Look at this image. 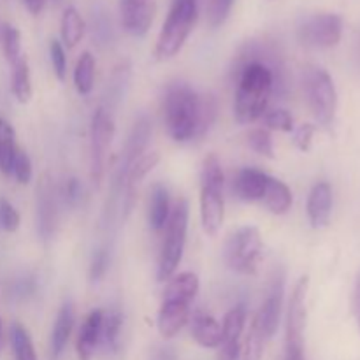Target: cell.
<instances>
[{
  "mask_svg": "<svg viewBox=\"0 0 360 360\" xmlns=\"http://www.w3.org/2000/svg\"><path fill=\"white\" fill-rule=\"evenodd\" d=\"M285 67L280 53L266 41H252L243 48L236 62L234 116L241 125L262 118L269 105L271 95L287 88Z\"/></svg>",
  "mask_w": 360,
  "mask_h": 360,
  "instance_id": "obj_1",
  "label": "cell"
},
{
  "mask_svg": "<svg viewBox=\"0 0 360 360\" xmlns=\"http://www.w3.org/2000/svg\"><path fill=\"white\" fill-rule=\"evenodd\" d=\"M164 122L176 143L200 139L217 122V105L186 83L169 84L164 95Z\"/></svg>",
  "mask_w": 360,
  "mask_h": 360,
  "instance_id": "obj_2",
  "label": "cell"
},
{
  "mask_svg": "<svg viewBox=\"0 0 360 360\" xmlns=\"http://www.w3.org/2000/svg\"><path fill=\"white\" fill-rule=\"evenodd\" d=\"M199 276L195 273L174 274L167 281L162 304L158 309V333L164 340H172L188 323L192 315V302L199 294Z\"/></svg>",
  "mask_w": 360,
  "mask_h": 360,
  "instance_id": "obj_3",
  "label": "cell"
},
{
  "mask_svg": "<svg viewBox=\"0 0 360 360\" xmlns=\"http://www.w3.org/2000/svg\"><path fill=\"white\" fill-rule=\"evenodd\" d=\"M199 18V0H172L171 9L158 34L155 56L160 62L171 60L183 49Z\"/></svg>",
  "mask_w": 360,
  "mask_h": 360,
  "instance_id": "obj_4",
  "label": "cell"
},
{
  "mask_svg": "<svg viewBox=\"0 0 360 360\" xmlns=\"http://www.w3.org/2000/svg\"><path fill=\"white\" fill-rule=\"evenodd\" d=\"M224 171L217 155H207L200 169V224L207 236H217L225 220Z\"/></svg>",
  "mask_w": 360,
  "mask_h": 360,
  "instance_id": "obj_5",
  "label": "cell"
},
{
  "mask_svg": "<svg viewBox=\"0 0 360 360\" xmlns=\"http://www.w3.org/2000/svg\"><path fill=\"white\" fill-rule=\"evenodd\" d=\"M188 217L190 207L185 199H179L172 206L169 220L165 224V236L162 241L160 257H158L157 280L169 281L178 271L179 262L183 259L186 245V234H188Z\"/></svg>",
  "mask_w": 360,
  "mask_h": 360,
  "instance_id": "obj_6",
  "label": "cell"
},
{
  "mask_svg": "<svg viewBox=\"0 0 360 360\" xmlns=\"http://www.w3.org/2000/svg\"><path fill=\"white\" fill-rule=\"evenodd\" d=\"M264 252L262 234L253 225H245L229 236L225 243L224 259L231 271L246 276H253L259 269L260 257Z\"/></svg>",
  "mask_w": 360,
  "mask_h": 360,
  "instance_id": "obj_7",
  "label": "cell"
},
{
  "mask_svg": "<svg viewBox=\"0 0 360 360\" xmlns=\"http://www.w3.org/2000/svg\"><path fill=\"white\" fill-rule=\"evenodd\" d=\"M304 90L316 122L322 127L333 125L338 111V91L330 74L322 67H308L304 72Z\"/></svg>",
  "mask_w": 360,
  "mask_h": 360,
  "instance_id": "obj_8",
  "label": "cell"
},
{
  "mask_svg": "<svg viewBox=\"0 0 360 360\" xmlns=\"http://www.w3.org/2000/svg\"><path fill=\"white\" fill-rule=\"evenodd\" d=\"M150 137H151V122L146 118V116H141V118L136 122V125H134L129 139H127L122 162H120L118 169H116L115 181H112L111 185V195H109L108 204H105V211H104L105 221H109L112 218L116 202H118L120 197L123 195V186H125L127 172H129V169L132 167L134 162L144 153L148 143H150Z\"/></svg>",
  "mask_w": 360,
  "mask_h": 360,
  "instance_id": "obj_9",
  "label": "cell"
},
{
  "mask_svg": "<svg viewBox=\"0 0 360 360\" xmlns=\"http://www.w3.org/2000/svg\"><path fill=\"white\" fill-rule=\"evenodd\" d=\"M115 137V118L108 108H97L91 115L90 123V162L91 179L95 185H101L105 171V158Z\"/></svg>",
  "mask_w": 360,
  "mask_h": 360,
  "instance_id": "obj_10",
  "label": "cell"
},
{
  "mask_svg": "<svg viewBox=\"0 0 360 360\" xmlns=\"http://www.w3.org/2000/svg\"><path fill=\"white\" fill-rule=\"evenodd\" d=\"M309 278L302 276L295 283L288 301L287 333H285V354L304 355V329H306V297H308Z\"/></svg>",
  "mask_w": 360,
  "mask_h": 360,
  "instance_id": "obj_11",
  "label": "cell"
},
{
  "mask_svg": "<svg viewBox=\"0 0 360 360\" xmlns=\"http://www.w3.org/2000/svg\"><path fill=\"white\" fill-rule=\"evenodd\" d=\"M297 37L308 48H334L343 37V18L336 13L313 14L299 25Z\"/></svg>",
  "mask_w": 360,
  "mask_h": 360,
  "instance_id": "obj_12",
  "label": "cell"
},
{
  "mask_svg": "<svg viewBox=\"0 0 360 360\" xmlns=\"http://www.w3.org/2000/svg\"><path fill=\"white\" fill-rule=\"evenodd\" d=\"M283 292L285 276L283 273H276L271 280L269 292H267L262 306H260L255 319H253V323L266 340H271L276 334L278 327H280L281 313H283Z\"/></svg>",
  "mask_w": 360,
  "mask_h": 360,
  "instance_id": "obj_13",
  "label": "cell"
},
{
  "mask_svg": "<svg viewBox=\"0 0 360 360\" xmlns=\"http://www.w3.org/2000/svg\"><path fill=\"white\" fill-rule=\"evenodd\" d=\"M58 227V202L51 178L44 174L37 185V232L44 243L51 241Z\"/></svg>",
  "mask_w": 360,
  "mask_h": 360,
  "instance_id": "obj_14",
  "label": "cell"
},
{
  "mask_svg": "<svg viewBox=\"0 0 360 360\" xmlns=\"http://www.w3.org/2000/svg\"><path fill=\"white\" fill-rule=\"evenodd\" d=\"M157 9V0H120V18L127 34L144 37L150 30Z\"/></svg>",
  "mask_w": 360,
  "mask_h": 360,
  "instance_id": "obj_15",
  "label": "cell"
},
{
  "mask_svg": "<svg viewBox=\"0 0 360 360\" xmlns=\"http://www.w3.org/2000/svg\"><path fill=\"white\" fill-rule=\"evenodd\" d=\"M158 162H160V155L157 151H151V153L141 155L134 162L132 167L129 169L125 178V186H123V220H127L129 214L132 213L134 204H136V190L139 183L157 167Z\"/></svg>",
  "mask_w": 360,
  "mask_h": 360,
  "instance_id": "obj_16",
  "label": "cell"
},
{
  "mask_svg": "<svg viewBox=\"0 0 360 360\" xmlns=\"http://www.w3.org/2000/svg\"><path fill=\"white\" fill-rule=\"evenodd\" d=\"M333 186L327 181H319L309 192L308 204H306V213H308V220L313 229H323L329 225L330 217H333Z\"/></svg>",
  "mask_w": 360,
  "mask_h": 360,
  "instance_id": "obj_17",
  "label": "cell"
},
{
  "mask_svg": "<svg viewBox=\"0 0 360 360\" xmlns=\"http://www.w3.org/2000/svg\"><path fill=\"white\" fill-rule=\"evenodd\" d=\"M271 176L267 172L253 167H245L236 174L234 192L236 195L246 202H262L267 192Z\"/></svg>",
  "mask_w": 360,
  "mask_h": 360,
  "instance_id": "obj_18",
  "label": "cell"
},
{
  "mask_svg": "<svg viewBox=\"0 0 360 360\" xmlns=\"http://www.w3.org/2000/svg\"><path fill=\"white\" fill-rule=\"evenodd\" d=\"M102 320H104V309H94L88 313L83 326L79 329V336L76 341V352L79 360H91L95 350L101 345Z\"/></svg>",
  "mask_w": 360,
  "mask_h": 360,
  "instance_id": "obj_19",
  "label": "cell"
},
{
  "mask_svg": "<svg viewBox=\"0 0 360 360\" xmlns=\"http://www.w3.org/2000/svg\"><path fill=\"white\" fill-rule=\"evenodd\" d=\"M190 333L192 338L202 348H220L221 345V326L210 313L197 309L190 315Z\"/></svg>",
  "mask_w": 360,
  "mask_h": 360,
  "instance_id": "obj_20",
  "label": "cell"
},
{
  "mask_svg": "<svg viewBox=\"0 0 360 360\" xmlns=\"http://www.w3.org/2000/svg\"><path fill=\"white\" fill-rule=\"evenodd\" d=\"M74 322H76V309L70 301H65L62 304V308L58 309V315H56L55 326L51 330V341H49V350H51V357L58 359L60 355L65 350L67 343L70 340V334H72Z\"/></svg>",
  "mask_w": 360,
  "mask_h": 360,
  "instance_id": "obj_21",
  "label": "cell"
},
{
  "mask_svg": "<svg viewBox=\"0 0 360 360\" xmlns=\"http://www.w3.org/2000/svg\"><path fill=\"white\" fill-rule=\"evenodd\" d=\"M171 197H169V190L164 185L157 183V185L151 188V197H150V210H148V221H150V227L155 232H160L165 229V224L169 220V214H171Z\"/></svg>",
  "mask_w": 360,
  "mask_h": 360,
  "instance_id": "obj_22",
  "label": "cell"
},
{
  "mask_svg": "<svg viewBox=\"0 0 360 360\" xmlns=\"http://www.w3.org/2000/svg\"><path fill=\"white\" fill-rule=\"evenodd\" d=\"M246 311L245 304H238L236 308L229 309L221 323V345L220 347H241V336L245 333Z\"/></svg>",
  "mask_w": 360,
  "mask_h": 360,
  "instance_id": "obj_23",
  "label": "cell"
},
{
  "mask_svg": "<svg viewBox=\"0 0 360 360\" xmlns=\"http://www.w3.org/2000/svg\"><path fill=\"white\" fill-rule=\"evenodd\" d=\"M84 20L79 14V11L76 7L69 6L62 13V20H60V35H62V44L63 48H76L81 42V39L84 37Z\"/></svg>",
  "mask_w": 360,
  "mask_h": 360,
  "instance_id": "obj_24",
  "label": "cell"
},
{
  "mask_svg": "<svg viewBox=\"0 0 360 360\" xmlns=\"http://www.w3.org/2000/svg\"><path fill=\"white\" fill-rule=\"evenodd\" d=\"M292 202H294V195H292V190L288 188L287 183L271 176L267 192L262 199L264 206L273 214H287L290 211Z\"/></svg>",
  "mask_w": 360,
  "mask_h": 360,
  "instance_id": "obj_25",
  "label": "cell"
},
{
  "mask_svg": "<svg viewBox=\"0 0 360 360\" xmlns=\"http://www.w3.org/2000/svg\"><path fill=\"white\" fill-rule=\"evenodd\" d=\"M16 134L7 120L0 118V171L4 176H11L13 162L16 157Z\"/></svg>",
  "mask_w": 360,
  "mask_h": 360,
  "instance_id": "obj_26",
  "label": "cell"
},
{
  "mask_svg": "<svg viewBox=\"0 0 360 360\" xmlns=\"http://www.w3.org/2000/svg\"><path fill=\"white\" fill-rule=\"evenodd\" d=\"M13 67V77H11V90L18 102L27 104L32 98V79L30 67H28L27 56H21Z\"/></svg>",
  "mask_w": 360,
  "mask_h": 360,
  "instance_id": "obj_27",
  "label": "cell"
},
{
  "mask_svg": "<svg viewBox=\"0 0 360 360\" xmlns=\"http://www.w3.org/2000/svg\"><path fill=\"white\" fill-rule=\"evenodd\" d=\"M95 83V58L90 51L81 53L74 69V86L79 95H90Z\"/></svg>",
  "mask_w": 360,
  "mask_h": 360,
  "instance_id": "obj_28",
  "label": "cell"
},
{
  "mask_svg": "<svg viewBox=\"0 0 360 360\" xmlns=\"http://www.w3.org/2000/svg\"><path fill=\"white\" fill-rule=\"evenodd\" d=\"M122 326H123V315L118 308L104 311L101 345L105 352H116V348H118L120 333H122Z\"/></svg>",
  "mask_w": 360,
  "mask_h": 360,
  "instance_id": "obj_29",
  "label": "cell"
},
{
  "mask_svg": "<svg viewBox=\"0 0 360 360\" xmlns=\"http://www.w3.org/2000/svg\"><path fill=\"white\" fill-rule=\"evenodd\" d=\"M9 338H11V347H13V352H14V359L16 360H37V355H35V348H34V343H32L30 334H28V330L25 329L20 322L11 323Z\"/></svg>",
  "mask_w": 360,
  "mask_h": 360,
  "instance_id": "obj_30",
  "label": "cell"
},
{
  "mask_svg": "<svg viewBox=\"0 0 360 360\" xmlns=\"http://www.w3.org/2000/svg\"><path fill=\"white\" fill-rule=\"evenodd\" d=\"M2 49L6 60L11 65H14L23 56V53H21V34L14 25L6 23L2 27Z\"/></svg>",
  "mask_w": 360,
  "mask_h": 360,
  "instance_id": "obj_31",
  "label": "cell"
},
{
  "mask_svg": "<svg viewBox=\"0 0 360 360\" xmlns=\"http://www.w3.org/2000/svg\"><path fill=\"white\" fill-rule=\"evenodd\" d=\"M246 143L252 148L255 153L262 155L266 158H274V144L273 137H271V132L264 127H259V129L250 130L248 136H246Z\"/></svg>",
  "mask_w": 360,
  "mask_h": 360,
  "instance_id": "obj_32",
  "label": "cell"
},
{
  "mask_svg": "<svg viewBox=\"0 0 360 360\" xmlns=\"http://www.w3.org/2000/svg\"><path fill=\"white\" fill-rule=\"evenodd\" d=\"M264 118V129L278 130V132H294V118L287 109H271L266 111Z\"/></svg>",
  "mask_w": 360,
  "mask_h": 360,
  "instance_id": "obj_33",
  "label": "cell"
},
{
  "mask_svg": "<svg viewBox=\"0 0 360 360\" xmlns=\"http://www.w3.org/2000/svg\"><path fill=\"white\" fill-rule=\"evenodd\" d=\"M236 0H207L206 16L207 21L213 28L221 27L231 16V11L234 7Z\"/></svg>",
  "mask_w": 360,
  "mask_h": 360,
  "instance_id": "obj_34",
  "label": "cell"
},
{
  "mask_svg": "<svg viewBox=\"0 0 360 360\" xmlns=\"http://www.w3.org/2000/svg\"><path fill=\"white\" fill-rule=\"evenodd\" d=\"M11 174L16 178V181L20 185H28L32 181V176H34V167H32V160L23 150L18 148L16 157L13 162V172Z\"/></svg>",
  "mask_w": 360,
  "mask_h": 360,
  "instance_id": "obj_35",
  "label": "cell"
},
{
  "mask_svg": "<svg viewBox=\"0 0 360 360\" xmlns=\"http://www.w3.org/2000/svg\"><path fill=\"white\" fill-rule=\"evenodd\" d=\"M21 218L16 207L7 199L0 197V231L4 232H16L20 229Z\"/></svg>",
  "mask_w": 360,
  "mask_h": 360,
  "instance_id": "obj_36",
  "label": "cell"
},
{
  "mask_svg": "<svg viewBox=\"0 0 360 360\" xmlns=\"http://www.w3.org/2000/svg\"><path fill=\"white\" fill-rule=\"evenodd\" d=\"M264 343H266V338L262 336L259 329H257L255 323H252V329H250L248 338L245 341V360H260L264 354Z\"/></svg>",
  "mask_w": 360,
  "mask_h": 360,
  "instance_id": "obj_37",
  "label": "cell"
},
{
  "mask_svg": "<svg viewBox=\"0 0 360 360\" xmlns=\"http://www.w3.org/2000/svg\"><path fill=\"white\" fill-rule=\"evenodd\" d=\"M49 58H51L53 70H55L56 77L60 81H65L67 77V55L65 48H63L62 42L58 39H53L49 42Z\"/></svg>",
  "mask_w": 360,
  "mask_h": 360,
  "instance_id": "obj_38",
  "label": "cell"
},
{
  "mask_svg": "<svg viewBox=\"0 0 360 360\" xmlns=\"http://www.w3.org/2000/svg\"><path fill=\"white\" fill-rule=\"evenodd\" d=\"M109 267V252L105 248H98L97 252L94 253L91 257V264H90V280L94 283H98L102 278L105 276Z\"/></svg>",
  "mask_w": 360,
  "mask_h": 360,
  "instance_id": "obj_39",
  "label": "cell"
},
{
  "mask_svg": "<svg viewBox=\"0 0 360 360\" xmlns=\"http://www.w3.org/2000/svg\"><path fill=\"white\" fill-rule=\"evenodd\" d=\"M315 132H316L315 125H311V123H304V125H301L294 132V144L301 151H309Z\"/></svg>",
  "mask_w": 360,
  "mask_h": 360,
  "instance_id": "obj_40",
  "label": "cell"
},
{
  "mask_svg": "<svg viewBox=\"0 0 360 360\" xmlns=\"http://www.w3.org/2000/svg\"><path fill=\"white\" fill-rule=\"evenodd\" d=\"M63 197H65V202L69 206L76 207L77 204L83 199V185L77 178H70L69 181L65 183V188H63Z\"/></svg>",
  "mask_w": 360,
  "mask_h": 360,
  "instance_id": "obj_41",
  "label": "cell"
},
{
  "mask_svg": "<svg viewBox=\"0 0 360 360\" xmlns=\"http://www.w3.org/2000/svg\"><path fill=\"white\" fill-rule=\"evenodd\" d=\"M352 308H354V315L357 316V323H359V330H360V273L355 280V287H354V295H352Z\"/></svg>",
  "mask_w": 360,
  "mask_h": 360,
  "instance_id": "obj_42",
  "label": "cell"
},
{
  "mask_svg": "<svg viewBox=\"0 0 360 360\" xmlns=\"http://www.w3.org/2000/svg\"><path fill=\"white\" fill-rule=\"evenodd\" d=\"M241 354V347H220L218 360H238Z\"/></svg>",
  "mask_w": 360,
  "mask_h": 360,
  "instance_id": "obj_43",
  "label": "cell"
},
{
  "mask_svg": "<svg viewBox=\"0 0 360 360\" xmlns=\"http://www.w3.org/2000/svg\"><path fill=\"white\" fill-rule=\"evenodd\" d=\"M151 360H178L176 359V352L169 347H160L157 348V352L153 354Z\"/></svg>",
  "mask_w": 360,
  "mask_h": 360,
  "instance_id": "obj_44",
  "label": "cell"
},
{
  "mask_svg": "<svg viewBox=\"0 0 360 360\" xmlns=\"http://www.w3.org/2000/svg\"><path fill=\"white\" fill-rule=\"evenodd\" d=\"M25 7L28 9V13L34 14V16H37V14L42 13V9H44L46 6V0H23Z\"/></svg>",
  "mask_w": 360,
  "mask_h": 360,
  "instance_id": "obj_45",
  "label": "cell"
},
{
  "mask_svg": "<svg viewBox=\"0 0 360 360\" xmlns=\"http://www.w3.org/2000/svg\"><path fill=\"white\" fill-rule=\"evenodd\" d=\"M4 347H6V336H4V326H2V320H0V355H2Z\"/></svg>",
  "mask_w": 360,
  "mask_h": 360,
  "instance_id": "obj_46",
  "label": "cell"
},
{
  "mask_svg": "<svg viewBox=\"0 0 360 360\" xmlns=\"http://www.w3.org/2000/svg\"><path fill=\"white\" fill-rule=\"evenodd\" d=\"M283 360H306V357H304V355H288V354H285Z\"/></svg>",
  "mask_w": 360,
  "mask_h": 360,
  "instance_id": "obj_47",
  "label": "cell"
},
{
  "mask_svg": "<svg viewBox=\"0 0 360 360\" xmlns=\"http://www.w3.org/2000/svg\"><path fill=\"white\" fill-rule=\"evenodd\" d=\"M359 48H360V46H359Z\"/></svg>",
  "mask_w": 360,
  "mask_h": 360,
  "instance_id": "obj_48",
  "label": "cell"
}]
</instances>
